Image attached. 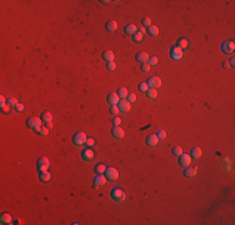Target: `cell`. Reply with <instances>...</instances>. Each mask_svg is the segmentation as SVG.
<instances>
[{
    "mask_svg": "<svg viewBox=\"0 0 235 225\" xmlns=\"http://www.w3.org/2000/svg\"><path fill=\"white\" fill-rule=\"evenodd\" d=\"M110 195H111V199L115 200L116 203H123V201L126 199V194L121 188H114L113 190H111Z\"/></svg>",
    "mask_w": 235,
    "mask_h": 225,
    "instance_id": "1",
    "label": "cell"
},
{
    "mask_svg": "<svg viewBox=\"0 0 235 225\" xmlns=\"http://www.w3.org/2000/svg\"><path fill=\"white\" fill-rule=\"evenodd\" d=\"M41 123H43V120L40 119V118L33 116V118H29V119L26 120V126L29 129H33L37 133H39V130L41 129Z\"/></svg>",
    "mask_w": 235,
    "mask_h": 225,
    "instance_id": "2",
    "label": "cell"
},
{
    "mask_svg": "<svg viewBox=\"0 0 235 225\" xmlns=\"http://www.w3.org/2000/svg\"><path fill=\"white\" fill-rule=\"evenodd\" d=\"M221 51L226 55H232L234 54L235 51V43L233 40H228V41H224L221 44Z\"/></svg>",
    "mask_w": 235,
    "mask_h": 225,
    "instance_id": "3",
    "label": "cell"
},
{
    "mask_svg": "<svg viewBox=\"0 0 235 225\" xmlns=\"http://www.w3.org/2000/svg\"><path fill=\"white\" fill-rule=\"evenodd\" d=\"M86 139H88L86 134L83 133V131H79L73 136V143H74V145H76V147H81V145H84L86 143Z\"/></svg>",
    "mask_w": 235,
    "mask_h": 225,
    "instance_id": "4",
    "label": "cell"
},
{
    "mask_svg": "<svg viewBox=\"0 0 235 225\" xmlns=\"http://www.w3.org/2000/svg\"><path fill=\"white\" fill-rule=\"evenodd\" d=\"M49 167H50V160L48 159L46 156H41L40 159L38 160V163H37V168H38L39 171L49 170Z\"/></svg>",
    "mask_w": 235,
    "mask_h": 225,
    "instance_id": "5",
    "label": "cell"
},
{
    "mask_svg": "<svg viewBox=\"0 0 235 225\" xmlns=\"http://www.w3.org/2000/svg\"><path fill=\"white\" fill-rule=\"evenodd\" d=\"M119 171L116 170L115 168L113 167H109V168H106V171H105V176H106V179L108 180H110V181H115V180H118L119 179Z\"/></svg>",
    "mask_w": 235,
    "mask_h": 225,
    "instance_id": "6",
    "label": "cell"
},
{
    "mask_svg": "<svg viewBox=\"0 0 235 225\" xmlns=\"http://www.w3.org/2000/svg\"><path fill=\"white\" fill-rule=\"evenodd\" d=\"M183 55H184V51H183L181 48H179L178 45H175V46L171 48V50H170L171 59H174V60H180V59L183 58Z\"/></svg>",
    "mask_w": 235,
    "mask_h": 225,
    "instance_id": "7",
    "label": "cell"
},
{
    "mask_svg": "<svg viewBox=\"0 0 235 225\" xmlns=\"http://www.w3.org/2000/svg\"><path fill=\"white\" fill-rule=\"evenodd\" d=\"M190 164H192V156H190V154H181L179 156V165L180 167L188 168Z\"/></svg>",
    "mask_w": 235,
    "mask_h": 225,
    "instance_id": "8",
    "label": "cell"
},
{
    "mask_svg": "<svg viewBox=\"0 0 235 225\" xmlns=\"http://www.w3.org/2000/svg\"><path fill=\"white\" fill-rule=\"evenodd\" d=\"M118 108L123 113H129L131 110V103L128 101L126 99H120V101L118 103Z\"/></svg>",
    "mask_w": 235,
    "mask_h": 225,
    "instance_id": "9",
    "label": "cell"
},
{
    "mask_svg": "<svg viewBox=\"0 0 235 225\" xmlns=\"http://www.w3.org/2000/svg\"><path fill=\"white\" fill-rule=\"evenodd\" d=\"M106 181H108V179H106V176L104 174H96V176L94 178V186L95 188L104 186Z\"/></svg>",
    "mask_w": 235,
    "mask_h": 225,
    "instance_id": "10",
    "label": "cell"
},
{
    "mask_svg": "<svg viewBox=\"0 0 235 225\" xmlns=\"http://www.w3.org/2000/svg\"><path fill=\"white\" fill-rule=\"evenodd\" d=\"M146 84H148L149 88H153V89H158L161 86V79L158 78V76H153L148 79V81H146Z\"/></svg>",
    "mask_w": 235,
    "mask_h": 225,
    "instance_id": "11",
    "label": "cell"
},
{
    "mask_svg": "<svg viewBox=\"0 0 235 225\" xmlns=\"http://www.w3.org/2000/svg\"><path fill=\"white\" fill-rule=\"evenodd\" d=\"M94 151L91 150L90 148H86L85 150H83L81 151V158H83V160H85V161H90V160H93L94 159Z\"/></svg>",
    "mask_w": 235,
    "mask_h": 225,
    "instance_id": "12",
    "label": "cell"
},
{
    "mask_svg": "<svg viewBox=\"0 0 235 225\" xmlns=\"http://www.w3.org/2000/svg\"><path fill=\"white\" fill-rule=\"evenodd\" d=\"M135 59L138 60V63H140V64H145V63L149 61V54L145 53V51H141V53H138L136 55H135Z\"/></svg>",
    "mask_w": 235,
    "mask_h": 225,
    "instance_id": "13",
    "label": "cell"
},
{
    "mask_svg": "<svg viewBox=\"0 0 235 225\" xmlns=\"http://www.w3.org/2000/svg\"><path fill=\"white\" fill-rule=\"evenodd\" d=\"M111 134H113V136L116 138V139H123L124 135H125L124 130H123L120 126H114L113 130H111Z\"/></svg>",
    "mask_w": 235,
    "mask_h": 225,
    "instance_id": "14",
    "label": "cell"
},
{
    "mask_svg": "<svg viewBox=\"0 0 235 225\" xmlns=\"http://www.w3.org/2000/svg\"><path fill=\"white\" fill-rule=\"evenodd\" d=\"M158 143H159V138L156 136V134H150L146 138V144L149 147H155V145H158Z\"/></svg>",
    "mask_w": 235,
    "mask_h": 225,
    "instance_id": "15",
    "label": "cell"
},
{
    "mask_svg": "<svg viewBox=\"0 0 235 225\" xmlns=\"http://www.w3.org/2000/svg\"><path fill=\"white\" fill-rule=\"evenodd\" d=\"M108 103H109L110 105H118V103L120 101V98L116 93H111L110 95H108Z\"/></svg>",
    "mask_w": 235,
    "mask_h": 225,
    "instance_id": "16",
    "label": "cell"
},
{
    "mask_svg": "<svg viewBox=\"0 0 235 225\" xmlns=\"http://www.w3.org/2000/svg\"><path fill=\"white\" fill-rule=\"evenodd\" d=\"M39 179L43 183H49L51 180V173H49V170H45V171H40L39 174Z\"/></svg>",
    "mask_w": 235,
    "mask_h": 225,
    "instance_id": "17",
    "label": "cell"
},
{
    "mask_svg": "<svg viewBox=\"0 0 235 225\" xmlns=\"http://www.w3.org/2000/svg\"><path fill=\"white\" fill-rule=\"evenodd\" d=\"M124 33L133 36L135 33H138V28H136V25H134V24H129V25H126L124 28Z\"/></svg>",
    "mask_w": 235,
    "mask_h": 225,
    "instance_id": "18",
    "label": "cell"
},
{
    "mask_svg": "<svg viewBox=\"0 0 235 225\" xmlns=\"http://www.w3.org/2000/svg\"><path fill=\"white\" fill-rule=\"evenodd\" d=\"M114 58L115 55L111 50H105L104 53H103V59L106 61V63H110V61H114Z\"/></svg>",
    "mask_w": 235,
    "mask_h": 225,
    "instance_id": "19",
    "label": "cell"
},
{
    "mask_svg": "<svg viewBox=\"0 0 235 225\" xmlns=\"http://www.w3.org/2000/svg\"><path fill=\"white\" fill-rule=\"evenodd\" d=\"M203 155V151H201V149L200 148H198V147H195L192 149V151H190V156H192V159H199Z\"/></svg>",
    "mask_w": 235,
    "mask_h": 225,
    "instance_id": "20",
    "label": "cell"
},
{
    "mask_svg": "<svg viewBox=\"0 0 235 225\" xmlns=\"http://www.w3.org/2000/svg\"><path fill=\"white\" fill-rule=\"evenodd\" d=\"M105 29H106L108 31H110V33H114V31L118 29V23L115 21V20H110V21H108V23H106V25H105Z\"/></svg>",
    "mask_w": 235,
    "mask_h": 225,
    "instance_id": "21",
    "label": "cell"
},
{
    "mask_svg": "<svg viewBox=\"0 0 235 225\" xmlns=\"http://www.w3.org/2000/svg\"><path fill=\"white\" fill-rule=\"evenodd\" d=\"M195 175H196V169L195 168H186L184 170V176L186 178H194Z\"/></svg>",
    "mask_w": 235,
    "mask_h": 225,
    "instance_id": "22",
    "label": "cell"
},
{
    "mask_svg": "<svg viewBox=\"0 0 235 225\" xmlns=\"http://www.w3.org/2000/svg\"><path fill=\"white\" fill-rule=\"evenodd\" d=\"M40 119L43 120V123H50V121L53 120V115H51V113H49V111H44L41 114Z\"/></svg>",
    "mask_w": 235,
    "mask_h": 225,
    "instance_id": "23",
    "label": "cell"
},
{
    "mask_svg": "<svg viewBox=\"0 0 235 225\" xmlns=\"http://www.w3.org/2000/svg\"><path fill=\"white\" fill-rule=\"evenodd\" d=\"M0 222H1V224H11L13 218H11V215L5 213V214H3L1 216H0Z\"/></svg>",
    "mask_w": 235,
    "mask_h": 225,
    "instance_id": "24",
    "label": "cell"
},
{
    "mask_svg": "<svg viewBox=\"0 0 235 225\" xmlns=\"http://www.w3.org/2000/svg\"><path fill=\"white\" fill-rule=\"evenodd\" d=\"M94 170L96 174H105V171H106V167L104 164H96L95 165V168H94Z\"/></svg>",
    "mask_w": 235,
    "mask_h": 225,
    "instance_id": "25",
    "label": "cell"
},
{
    "mask_svg": "<svg viewBox=\"0 0 235 225\" xmlns=\"http://www.w3.org/2000/svg\"><path fill=\"white\" fill-rule=\"evenodd\" d=\"M128 94H129V92L126 88H119L118 89V95L120 99H126V98H128Z\"/></svg>",
    "mask_w": 235,
    "mask_h": 225,
    "instance_id": "26",
    "label": "cell"
},
{
    "mask_svg": "<svg viewBox=\"0 0 235 225\" xmlns=\"http://www.w3.org/2000/svg\"><path fill=\"white\" fill-rule=\"evenodd\" d=\"M148 34L150 35V36H156V35L159 34V28L155 26V25H150L148 28Z\"/></svg>",
    "mask_w": 235,
    "mask_h": 225,
    "instance_id": "27",
    "label": "cell"
},
{
    "mask_svg": "<svg viewBox=\"0 0 235 225\" xmlns=\"http://www.w3.org/2000/svg\"><path fill=\"white\" fill-rule=\"evenodd\" d=\"M146 96L149 98V99H155V98L158 96V90L156 89H153V88H149L148 92L145 93Z\"/></svg>",
    "mask_w": 235,
    "mask_h": 225,
    "instance_id": "28",
    "label": "cell"
},
{
    "mask_svg": "<svg viewBox=\"0 0 235 225\" xmlns=\"http://www.w3.org/2000/svg\"><path fill=\"white\" fill-rule=\"evenodd\" d=\"M178 46H179V48H181V49H186V48L189 46V41H188V39L181 38L180 40L178 41Z\"/></svg>",
    "mask_w": 235,
    "mask_h": 225,
    "instance_id": "29",
    "label": "cell"
},
{
    "mask_svg": "<svg viewBox=\"0 0 235 225\" xmlns=\"http://www.w3.org/2000/svg\"><path fill=\"white\" fill-rule=\"evenodd\" d=\"M109 111H110V114H113V115H118V114L120 113V109L118 108V105H110Z\"/></svg>",
    "mask_w": 235,
    "mask_h": 225,
    "instance_id": "30",
    "label": "cell"
},
{
    "mask_svg": "<svg viewBox=\"0 0 235 225\" xmlns=\"http://www.w3.org/2000/svg\"><path fill=\"white\" fill-rule=\"evenodd\" d=\"M156 136L159 138V140H164L165 138H166V131H165V130H163V129L158 130V131H156Z\"/></svg>",
    "mask_w": 235,
    "mask_h": 225,
    "instance_id": "31",
    "label": "cell"
},
{
    "mask_svg": "<svg viewBox=\"0 0 235 225\" xmlns=\"http://www.w3.org/2000/svg\"><path fill=\"white\" fill-rule=\"evenodd\" d=\"M181 154H183L181 147H174V148H173V155H174V156H180Z\"/></svg>",
    "mask_w": 235,
    "mask_h": 225,
    "instance_id": "32",
    "label": "cell"
},
{
    "mask_svg": "<svg viewBox=\"0 0 235 225\" xmlns=\"http://www.w3.org/2000/svg\"><path fill=\"white\" fill-rule=\"evenodd\" d=\"M39 135H41V136H46L48 134H49V128L48 126H41V129L39 130Z\"/></svg>",
    "mask_w": 235,
    "mask_h": 225,
    "instance_id": "33",
    "label": "cell"
},
{
    "mask_svg": "<svg viewBox=\"0 0 235 225\" xmlns=\"http://www.w3.org/2000/svg\"><path fill=\"white\" fill-rule=\"evenodd\" d=\"M131 38H133V41H134V43H140V41L143 40V35H141L140 33H135Z\"/></svg>",
    "mask_w": 235,
    "mask_h": 225,
    "instance_id": "34",
    "label": "cell"
},
{
    "mask_svg": "<svg viewBox=\"0 0 235 225\" xmlns=\"http://www.w3.org/2000/svg\"><path fill=\"white\" fill-rule=\"evenodd\" d=\"M85 145H86V148H93L95 145V139L94 138H88Z\"/></svg>",
    "mask_w": 235,
    "mask_h": 225,
    "instance_id": "35",
    "label": "cell"
},
{
    "mask_svg": "<svg viewBox=\"0 0 235 225\" xmlns=\"http://www.w3.org/2000/svg\"><path fill=\"white\" fill-rule=\"evenodd\" d=\"M148 89H149V86H148V84H146V81L141 83V84L139 85V90H140L141 93H146L148 92Z\"/></svg>",
    "mask_w": 235,
    "mask_h": 225,
    "instance_id": "36",
    "label": "cell"
},
{
    "mask_svg": "<svg viewBox=\"0 0 235 225\" xmlns=\"http://www.w3.org/2000/svg\"><path fill=\"white\" fill-rule=\"evenodd\" d=\"M24 109H25V105H24L23 103H18V104L15 105V110H17V113H23Z\"/></svg>",
    "mask_w": 235,
    "mask_h": 225,
    "instance_id": "37",
    "label": "cell"
},
{
    "mask_svg": "<svg viewBox=\"0 0 235 225\" xmlns=\"http://www.w3.org/2000/svg\"><path fill=\"white\" fill-rule=\"evenodd\" d=\"M106 68H108V70H110V72H114V70L116 69V64H115L114 61L106 63Z\"/></svg>",
    "mask_w": 235,
    "mask_h": 225,
    "instance_id": "38",
    "label": "cell"
},
{
    "mask_svg": "<svg viewBox=\"0 0 235 225\" xmlns=\"http://www.w3.org/2000/svg\"><path fill=\"white\" fill-rule=\"evenodd\" d=\"M159 63V59L156 58V56H151L150 59H149V61H148V64L151 66V65H156Z\"/></svg>",
    "mask_w": 235,
    "mask_h": 225,
    "instance_id": "39",
    "label": "cell"
},
{
    "mask_svg": "<svg viewBox=\"0 0 235 225\" xmlns=\"http://www.w3.org/2000/svg\"><path fill=\"white\" fill-rule=\"evenodd\" d=\"M141 24H143V26H150L151 25V20H150V18H144V19H143V20H141Z\"/></svg>",
    "mask_w": 235,
    "mask_h": 225,
    "instance_id": "40",
    "label": "cell"
},
{
    "mask_svg": "<svg viewBox=\"0 0 235 225\" xmlns=\"http://www.w3.org/2000/svg\"><path fill=\"white\" fill-rule=\"evenodd\" d=\"M18 103H19V101L15 99V98H8V104H9L10 106H15V105L18 104Z\"/></svg>",
    "mask_w": 235,
    "mask_h": 225,
    "instance_id": "41",
    "label": "cell"
},
{
    "mask_svg": "<svg viewBox=\"0 0 235 225\" xmlns=\"http://www.w3.org/2000/svg\"><path fill=\"white\" fill-rule=\"evenodd\" d=\"M126 100L130 101V103H134L135 100H136V95H135V94H133V93H129V94H128V98H126Z\"/></svg>",
    "mask_w": 235,
    "mask_h": 225,
    "instance_id": "42",
    "label": "cell"
},
{
    "mask_svg": "<svg viewBox=\"0 0 235 225\" xmlns=\"http://www.w3.org/2000/svg\"><path fill=\"white\" fill-rule=\"evenodd\" d=\"M10 108H11V106L9 104H5L4 106H1V113L3 114H8V113L10 111Z\"/></svg>",
    "mask_w": 235,
    "mask_h": 225,
    "instance_id": "43",
    "label": "cell"
},
{
    "mask_svg": "<svg viewBox=\"0 0 235 225\" xmlns=\"http://www.w3.org/2000/svg\"><path fill=\"white\" fill-rule=\"evenodd\" d=\"M113 124H114V126H120V124H121V119L119 116H115L114 118V120H113Z\"/></svg>",
    "mask_w": 235,
    "mask_h": 225,
    "instance_id": "44",
    "label": "cell"
},
{
    "mask_svg": "<svg viewBox=\"0 0 235 225\" xmlns=\"http://www.w3.org/2000/svg\"><path fill=\"white\" fill-rule=\"evenodd\" d=\"M140 69L143 70V72H146L148 73L149 70H150V65L148 64V63H145V64H141V66H140Z\"/></svg>",
    "mask_w": 235,
    "mask_h": 225,
    "instance_id": "45",
    "label": "cell"
},
{
    "mask_svg": "<svg viewBox=\"0 0 235 225\" xmlns=\"http://www.w3.org/2000/svg\"><path fill=\"white\" fill-rule=\"evenodd\" d=\"M5 104H8V100L5 99V96H4V95H1V96H0V105H1V106H4Z\"/></svg>",
    "mask_w": 235,
    "mask_h": 225,
    "instance_id": "46",
    "label": "cell"
},
{
    "mask_svg": "<svg viewBox=\"0 0 235 225\" xmlns=\"http://www.w3.org/2000/svg\"><path fill=\"white\" fill-rule=\"evenodd\" d=\"M138 33H140L141 35H144L145 33H146V30H145V28L144 26H141V28H139L138 29Z\"/></svg>",
    "mask_w": 235,
    "mask_h": 225,
    "instance_id": "47",
    "label": "cell"
},
{
    "mask_svg": "<svg viewBox=\"0 0 235 225\" xmlns=\"http://www.w3.org/2000/svg\"><path fill=\"white\" fill-rule=\"evenodd\" d=\"M223 68H224V69H229L230 68L229 61H224V63H223Z\"/></svg>",
    "mask_w": 235,
    "mask_h": 225,
    "instance_id": "48",
    "label": "cell"
},
{
    "mask_svg": "<svg viewBox=\"0 0 235 225\" xmlns=\"http://www.w3.org/2000/svg\"><path fill=\"white\" fill-rule=\"evenodd\" d=\"M229 64H230V66H234V65H235V59H234V58H232V59L229 60Z\"/></svg>",
    "mask_w": 235,
    "mask_h": 225,
    "instance_id": "49",
    "label": "cell"
},
{
    "mask_svg": "<svg viewBox=\"0 0 235 225\" xmlns=\"http://www.w3.org/2000/svg\"><path fill=\"white\" fill-rule=\"evenodd\" d=\"M46 126H48V128H51V126H53V124H51V121H50V123H46Z\"/></svg>",
    "mask_w": 235,
    "mask_h": 225,
    "instance_id": "50",
    "label": "cell"
}]
</instances>
